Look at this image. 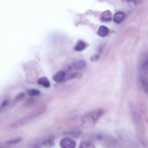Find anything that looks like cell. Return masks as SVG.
<instances>
[{"mask_svg":"<svg viewBox=\"0 0 148 148\" xmlns=\"http://www.w3.org/2000/svg\"><path fill=\"white\" fill-rule=\"evenodd\" d=\"M104 112L103 109H100L87 113L84 116L82 119L83 127L86 128L92 127L97 122Z\"/></svg>","mask_w":148,"mask_h":148,"instance_id":"cell-1","label":"cell"},{"mask_svg":"<svg viewBox=\"0 0 148 148\" xmlns=\"http://www.w3.org/2000/svg\"><path fill=\"white\" fill-rule=\"evenodd\" d=\"M59 145L61 148H75L76 146V143L72 139L65 137L60 140Z\"/></svg>","mask_w":148,"mask_h":148,"instance_id":"cell-2","label":"cell"},{"mask_svg":"<svg viewBox=\"0 0 148 148\" xmlns=\"http://www.w3.org/2000/svg\"><path fill=\"white\" fill-rule=\"evenodd\" d=\"M66 73L63 71H59L56 73L53 76V80L57 83H60L65 80Z\"/></svg>","mask_w":148,"mask_h":148,"instance_id":"cell-3","label":"cell"},{"mask_svg":"<svg viewBox=\"0 0 148 148\" xmlns=\"http://www.w3.org/2000/svg\"><path fill=\"white\" fill-rule=\"evenodd\" d=\"M125 14L124 12L121 11L116 12L114 14L113 18L114 21L117 24L121 23L124 20Z\"/></svg>","mask_w":148,"mask_h":148,"instance_id":"cell-4","label":"cell"},{"mask_svg":"<svg viewBox=\"0 0 148 148\" xmlns=\"http://www.w3.org/2000/svg\"><path fill=\"white\" fill-rule=\"evenodd\" d=\"M73 67L77 70H80L85 68L86 66V62L82 60L74 61L72 63Z\"/></svg>","mask_w":148,"mask_h":148,"instance_id":"cell-5","label":"cell"},{"mask_svg":"<svg viewBox=\"0 0 148 148\" xmlns=\"http://www.w3.org/2000/svg\"><path fill=\"white\" fill-rule=\"evenodd\" d=\"M112 14L110 11L106 10L103 12L100 16V19L103 22L110 21L112 19Z\"/></svg>","mask_w":148,"mask_h":148,"instance_id":"cell-6","label":"cell"},{"mask_svg":"<svg viewBox=\"0 0 148 148\" xmlns=\"http://www.w3.org/2000/svg\"><path fill=\"white\" fill-rule=\"evenodd\" d=\"M38 84L46 88H49L50 86V82L46 77H42L39 78L37 81Z\"/></svg>","mask_w":148,"mask_h":148,"instance_id":"cell-7","label":"cell"},{"mask_svg":"<svg viewBox=\"0 0 148 148\" xmlns=\"http://www.w3.org/2000/svg\"><path fill=\"white\" fill-rule=\"evenodd\" d=\"M109 32V29L105 26H101L98 29L97 34L100 36L104 37L106 36Z\"/></svg>","mask_w":148,"mask_h":148,"instance_id":"cell-8","label":"cell"},{"mask_svg":"<svg viewBox=\"0 0 148 148\" xmlns=\"http://www.w3.org/2000/svg\"><path fill=\"white\" fill-rule=\"evenodd\" d=\"M86 46V45L84 42L82 40H79L75 45L74 49L76 51H81L85 48Z\"/></svg>","mask_w":148,"mask_h":148,"instance_id":"cell-9","label":"cell"},{"mask_svg":"<svg viewBox=\"0 0 148 148\" xmlns=\"http://www.w3.org/2000/svg\"><path fill=\"white\" fill-rule=\"evenodd\" d=\"M79 148H95V147L94 144L91 143L87 141H84L80 143Z\"/></svg>","mask_w":148,"mask_h":148,"instance_id":"cell-10","label":"cell"},{"mask_svg":"<svg viewBox=\"0 0 148 148\" xmlns=\"http://www.w3.org/2000/svg\"><path fill=\"white\" fill-rule=\"evenodd\" d=\"M28 95L30 96H35L39 95L40 93V91L36 89H32L27 90Z\"/></svg>","mask_w":148,"mask_h":148,"instance_id":"cell-11","label":"cell"},{"mask_svg":"<svg viewBox=\"0 0 148 148\" xmlns=\"http://www.w3.org/2000/svg\"><path fill=\"white\" fill-rule=\"evenodd\" d=\"M82 74L80 72H76L73 73L70 75L68 79H71L75 78L80 79L82 77Z\"/></svg>","mask_w":148,"mask_h":148,"instance_id":"cell-12","label":"cell"},{"mask_svg":"<svg viewBox=\"0 0 148 148\" xmlns=\"http://www.w3.org/2000/svg\"><path fill=\"white\" fill-rule=\"evenodd\" d=\"M140 81L144 89L146 91H147L148 90V83L147 81L143 78L141 79Z\"/></svg>","mask_w":148,"mask_h":148,"instance_id":"cell-13","label":"cell"},{"mask_svg":"<svg viewBox=\"0 0 148 148\" xmlns=\"http://www.w3.org/2000/svg\"><path fill=\"white\" fill-rule=\"evenodd\" d=\"M99 58V56L97 55H94L92 56L90 60L92 62H96L97 61Z\"/></svg>","mask_w":148,"mask_h":148,"instance_id":"cell-14","label":"cell"},{"mask_svg":"<svg viewBox=\"0 0 148 148\" xmlns=\"http://www.w3.org/2000/svg\"><path fill=\"white\" fill-rule=\"evenodd\" d=\"M143 68L146 70L148 69V60H145L143 64Z\"/></svg>","mask_w":148,"mask_h":148,"instance_id":"cell-15","label":"cell"},{"mask_svg":"<svg viewBox=\"0 0 148 148\" xmlns=\"http://www.w3.org/2000/svg\"><path fill=\"white\" fill-rule=\"evenodd\" d=\"M21 140V139L18 138L16 139H14V140H12L10 141H8L7 143L9 144H12L18 143Z\"/></svg>","mask_w":148,"mask_h":148,"instance_id":"cell-16","label":"cell"},{"mask_svg":"<svg viewBox=\"0 0 148 148\" xmlns=\"http://www.w3.org/2000/svg\"><path fill=\"white\" fill-rule=\"evenodd\" d=\"M8 103V101L7 100H5L3 101L2 102L1 105V107L3 108L6 106Z\"/></svg>","mask_w":148,"mask_h":148,"instance_id":"cell-17","label":"cell"},{"mask_svg":"<svg viewBox=\"0 0 148 148\" xmlns=\"http://www.w3.org/2000/svg\"><path fill=\"white\" fill-rule=\"evenodd\" d=\"M24 96V94L23 93H20L16 97V99H19L22 98Z\"/></svg>","mask_w":148,"mask_h":148,"instance_id":"cell-18","label":"cell"},{"mask_svg":"<svg viewBox=\"0 0 148 148\" xmlns=\"http://www.w3.org/2000/svg\"><path fill=\"white\" fill-rule=\"evenodd\" d=\"M97 138L99 140H101L102 139V137L100 135H97Z\"/></svg>","mask_w":148,"mask_h":148,"instance_id":"cell-19","label":"cell"}]
</instances>
